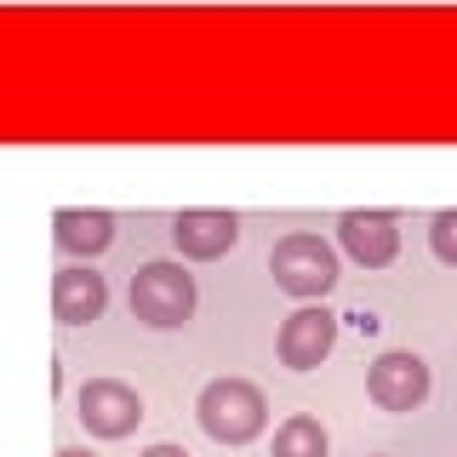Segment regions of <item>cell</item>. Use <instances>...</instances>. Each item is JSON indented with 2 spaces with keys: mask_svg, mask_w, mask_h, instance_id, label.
<instances>
[{
  "mask_svg": "<svg viewBox=\"0 0 457 457\" xmlns=\"http://www.w3.org/2000/svg\"><path fill=\"white\" fill-rule=\"evenodd\" d=\"M195 418L218 446H246L269 428V400L246 378H212L195 400Z\"/></svg>",
  "mask_w": 457,
  "mask_h": 457,
  "instance_id": "cell-1",
  "label": "cell"
},
{
  "mask_svg": "<svg viewBox=\"0 0 457 457\" xmlns=\"http://www.w3.org/2000/svg\"><path fill=\"white\" fill-rule=\"evenodd\" d=\"M195 303H200L195 275L183 263H171V257H154V263H143L132 275V314L143 326H154V332L183 326L195 314Z\"/></svg>",
  "mask_w": 457,
  "mask_h": 457,
  "instance_id": "cell-2",
  "label": "cell"
},
{
  "mask_svg": "<svg viewBox=\"0 0 457 457\" xmlns=\"http://www.w3.org/2000/svg\"><path fill=\"white\" fill-rule=\"evenodd\" d=\"M269 275H275V286L286 297L314 303V297H326L337 286V252H332V240L297 228V235H286L280 246L269 252Z\"/></svg>",
  "mask_w": 457,
  "mask_h": 457,
  "instance_id": "cell-3",
  "label": "cell"
},
{
  "mask_svg": "<svg viewBox=\"0 0 457 457\" xmlns=\"http://www.w3.org/2000/svg\"><path fill=\"white\" fill-rule=\"evenodd\" d=\"M75 418L86 423V435H97V440H126L132 428L143 423V400L132 383H120V378H92V383H80V395H75Z\"/></svg>",
  "mask_w": 457,
  "mask_h": 457,
  "instance_id": "cell-4",
  "label": "cell"
},
{
  "mask_svg": "<svg viewBox=\"0 0 457 457\" xmlns=\"http://www.w3.org/2000/svg\"><path fill=\"white\" fill-rule=\"evenodd\" d=\"M428 361L423 354H411V349H389V354H378L366 371V395H371V406H383V411H418L423 400H428Z\"/></svg>",
  "mask_w": 457,
  "mask_h": 457,
  "instance_id": "cell-5",
  "label": "cell"
},
{
  "mask_svg": "<svg viewBox=\"0 0 457 457\" xmlns=\"http://www.w3.org/2000/svg\"><path fill=\"white\" fill-rule=\"evenodd\" d=\"M332 343H337V314L326 303H303L297 314L280 320L275 354H280V366H292V371H314L332 354Z\"/></svg>",
  "mask_w": 457,
  "mask_h": 457,
  "instance_id": "cell-6",
  "label": "cell"
},
{
  "mask_svg": "<svg viewBox=\"0 0 457 457\" xmlns=\"http://www.w3.org/2000/svg\"><path fill=\"white\" fill-rule=\"evenodd\" d=\"M337 240H343V252L354 257V263H366V269H389L395 263V252H400V218L395 212H343L337 218Z\"/></svg>",
  "mask_w": 457,
  "mask_h": 457,
  "instance_id": "cell-7",
  "label": "cell"
},
{
  "mask_svg": "<svg viewBox=\"0 0 457 457\" xmlns=\"http://www.w3.org/2000/svg\"><path fill=\"white\" fill-rule=\"evenodd\" d=\"M171 240H178L183 257L212 263V257L235 252L240 218H235V212H223V206H189V212H178V218H171Z\"/></svg>",
  "mask_w": 457,
  "mask_h": 457,
  "instance_id": "cell-8",
  "label": "cell"
},
{
  "mask_svg": "<svg viewBox=\"0 0 457 457\" xmlns=\"http://www.w3.org/2000/svg\"><path fill=\"white\" fill-rule=\"evenodd\" d=\"M109 309V286L104 275H92V269H57L52 275V314L63 326H86V320H97V314Z\"/></svg>",
  "mask_w": 457,
  "mask_h": 457,
  "instance_id": "cell-9",
  "label": "cell"
},
{
  "mask_svg": "<svg viewBox=\"0 0 457 457\" xmlns=\"http://www.w3.org/2000/svg\"><path fill=\"white\" fill-rule=\"evenodd\" d=\"M52 240H57V252H69V257H97V252L114 246V212H104V206H63L52 218Z\"/></svg>",
  "mask_w": 457,
  "mask_h": 457,
  "instance_id": "cell-10",
  "label": "cell"
},
{
  "mask_svg": "<svg viewBox=\"0 0 457 457\" xmlns=\"http://www.w3.org/2000/svg\"><path fill=\"white\" fill-rule=\"evenodd\" d=\"M332 452V435H326L320 418L309 411H292L280 428H275V457H326Z\"/></svg>",
  "mask_w": 457,
  "mask_h": 457,
  "instance_id": "cell-11",
  "label": "cell"
},
{
  "mask_svg": "<svg viewBox=\"0 0 457 457\" xmlns=\"http://www.w3.org/2000/svg\"><path fill=\"white\" fill-rule=\"evenodd\" d=\"M428 246H435L440 263L457 269V206H446V212H435V218H428Z\"/></svg>",
  "mask_w": 457,
  "mask_h": 457,
  "instance_id": "cell-12",
  "label": "cell"
},
{
  "mask_svg": "<svg viewBox=\"0 0 457 457\" xmlns=\"http://www.w3.org/2000/svg\"><path fill=\"white\" fill-rule=\"evenodd\" d=\"M137 457H189V452L171 446V440H161V446H149V452H137Z\"/></svg>",
  "mask_w": 457,
  "mask_h": 457,
  "instance_id": "cell-13",
  "label": "cell"
},
{
  "mask_svg": "<svg viewBox=\"0 0 457 457\" xmlns=\"http://www.w3.org/2000/svg\"><path fill=\"white\" fill-rule=\"evenodd\" d=\"M57 457H97V452H86V446H63Z\"/></svg>",
  "mask_w": 457,
  "mask_h": 457,
  "instance_id": "cell-14",
  "label": "cell"
}]
</instances>
